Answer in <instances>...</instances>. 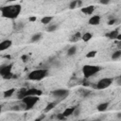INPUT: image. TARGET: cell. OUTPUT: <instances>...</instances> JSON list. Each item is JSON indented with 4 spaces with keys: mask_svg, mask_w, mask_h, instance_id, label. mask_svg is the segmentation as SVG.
Listing matches in <instances>:
<instances>
[{
    "mask_svg": "<svg viewBox=\"0 0 121 121\" xmlns=\"http://www.w3.org/2000/svg\"><path fill=\"white\" fill-rule=\"evenodd\" d=\"M21 9H22V8H21V5H19V4L9 5V6H6L1 9V14L5 18L15 19L19 16Z\"/></svg>",
    "mask_w": 121,
    "mask_h": 121,
    "instance_id": "cell-1",
    "label": "cell"
},
{
    "mask_svg": "<svg viewBox=\"0 0 121 121\" xmlns=\"http://www.w3.org/2000/svg\"><path fill=\"white\" fill-rule=\"evenodd\" d=\"M47 75H48V69H45V68L44 69H35L28 74L27 78L29 80H41V79L44 78Z\"/></svg>",
    "mask_w": 121,
    "mask_h": 121,
    "instance_id": "cell-2",
    "label": "cell"
},
{
    "mask_svg": "<svg viewBox=\"0 0 121 121\" xmlns=\"http://www.w3.org/2000/svg\"><path fill=\"white\" fill-rule=\"evenodd\" d=\"M100 67L96 65H91V64H86L82 67V73L85 78H89L90 77L95 75L100 71Z\"/></svg>",
    "mask_w": 121,
    "mask_h": 121,
    "instance_id": "cell-3",
    "label": "cell"
},
{
    "mask_svg": "<svg viewBox=\"0 0 121 121\" xmlns=\"http://www.w3.org/2000/svg\"><path fill=\"white\" fill-rule=\"evenodd\" d=\"M23 103L26 105V110H29L32 109L35 104L39 101V96H35V95H26V97H24L22 99Z\"/></svg>",
    "mask_w": 121,
    "mask_h": 121,
    "instance_id": "cell-4",
    "label": "cell"
},
{
    "mask_svg": "<svg viewBox=\"0 0 121 121\" xmlns=\"http://www.w3.org/2000/svg\"><path fill=\"white\" fill-rule=\"evenodd\" d=\"M112 83V78H103L101 79H99L95 85V88L98 89V90H103V89H106L108 87H110Z\"/></svg>",
    "mask_w": 121,
    "mask_h": 121,
    "instance_id": "cell-5",
    "label": "cell"
},
{
    "mask_svg": "<svg viewBox=\"0 0 121 121\" xmlns=\"http://www.w3.org/2000/svg\"><path fill=\"white\" fill-rule=\"evenodd\" d=\"M51 95L58 98L59 100H62L64 98H66L68 95H69V91L68 90H65V89H58V90H55L51 93Z\"/></svg>",
    "mask_w": 121,
    "mask_h": 121,
    "instance_id": "cell-6",
    "label": "cell"
},
{
    "mask_svg": "<svg viewBox=\"0 0 121 121\" xmlns=\"http://www.w3.org/2000/svg\"><path fill=\"white\" fill-rule=\"evenodd\" d=\"M11 68H12V64H7L5 66H2L0 69V74L1 76L5 78L7 76L11 74Z\"/></svg>",
    "mask_w": 121,
    "mask_h": 121,
    "instance_id": "cell-7",
    "label": "cell"
},
{
    "mask_svg": "<svg viewBox=\"0 0 121 121\" xmlns=\"http://www.w3.org/2000/svg\"><path fill=\"white\" fill-rule=\"evenodd\" d=\"M12 45V42L10 40H4L0 43V51H4L7 50L8 48H9Z\"/></svg>",
    "mask_w": 121,
    "mask_h": 121,
    "instance_id": "cell-8",
    "label": "cell"
},
{
    "mask_svg": "<svg viewBox=\"0 0 121 121\" xmlns=\"http://www.w3.org/2000/svg\"><path fill=\"white\" fill-rule=\"evenodd\" d=\"M42 94H43V92L39 89H36V88H30V89H27V91H26V95L40 96Z\"/></svg>",
    "mask_w": 121,
    "mask_h": 121,
    "instance_id": "cell-9",
    "label": "cell"
},
{
    "mask_svg": "<svg viewBox=\"0 0 121 121\" xmlns=\"http://www.w3.org/2000/svg\"><path fill=\"white\" fill-rule=\"evenodd\" d=\"M100 15H93L90 19H89V21H88V23L91 25V26H96V25H98L99 23H100Z\"/></svg>",
    "mask_w": 121,
    "mask_h": 121,
    "instance_id": "cell-10",
    "label": "cell"
},
{
    "mask_svg": "<svg viewBox=\"0 0 121 121\" xmlns=\"http://www.w3.org/2000/svg\"><path fill=\"white\" fill-rule=\"evenodd\" d=\"M81 12H83L84 14H87V15H91L93 14V12L95 11V6L91 5V6H88V7H85V8H81Z\"/></svg>",
    "mask_w": 121,
    "mask_h": 121,
    "instance_id": "cell-11",
    "label": "cell"
},
{
    "mask_svg": "<svg viewBox=\"0 0 121 121\" xmlns=\"http://www.w3.org/2000/svg\"><path fill=\"white\" fill-rule=\"evenodd\" d=\"M75 110H76V107L67 108V109H65V110L62 112V114H63V116H64L65 118H66V117H69V116H71L72 114H74Z\"/></svg>",
    "mask_w": 121,
    "mask_h": 121,
    "instance_id": "cell-12",
    "label": "cell"
},
{
    "mask_svg": "<svg viewBox=\"0 0 121 121\" xmlns=\"http://www.w3.org/2000/svg\"><path fill=\"white\" fill-rule=\"evenodd\" d=\"M118 35H119V31H118V29H115V30H112L111 32H109V33H107V34H106V36H107L109 39H112V40H114V39H116Z\"/></svg>",
    "mask_w": 121,
    "mask_h": 121,
    "instance_id": "cell-13",
    "label": "cell"
},
{
    "mask_svg": "<svg viewBox=\"0 0 121 121\" xmlns=\"http://www.w3.org/2000/svg\"><path fill=\"white\" fill-rule=\"evenodd\" d=\"M109 107V102H103V103H100L97 105L96 109L98 112H105Z\"/></svg>",
    "mask_w": 121,
    "mask_h": 121,
    "instance_id": "cell-14",
    "label": "cell"
},
{
    "mask_svg": "<svg viewBox=\"0 0 121 121\" xmlns=\"http://www.w3.org/2000/svg\"><path fill=\"white\" fill-rule=\"evenodd\" d=\"M92 38H93V34H92L91 32H85V33L81 36V40H82L83 42H85V43L89 42Z\"/></svg>",
    "mask_w": 121,
    "mask_h": 121,
    "instance_id": "cell-15",
    "label": "cell"
},
{
    "mask_svg": "<svg viewBox=\"0 0 121 121\" xmlns=\"http://www.w3.org/2000/svg\"><path fill=\"white\" fill-rule=\"evenodd\" d=\"M14 92H15V89H14V88H10V89H9V90H7V91H5V92L3 93V96H4L5 98L10 97V96L14 94Z\"/></svg>",
    "mask_w": 121,
    "mask_h": 121,
    "instance_id": "cell-16",
    "label": "cell"
},
{
    "mask_svg": "<svg viewBox=\"0 0 121 121\" xmlns=\"http://www.w3.org/2000/svg\"><path fill=\"white\" fill-rule=\"evenodd\" d=\"M52 20H53V16H44L41 19V23L43 25H48L49 23H51Z\"/></svg>",
    "mask_w": 121,
    "mask_h": 121,
    "instance_id": "cell-17",
    "label": "cell"
},
{
    "mask_svg": "<svg viewBox=\"0 0 121 121\" xmlns=\"http://www.w3.org/2000/svg\"><path fill=\"white\" fill-rule=\"evenodd\" d=\"M26 91H27V89H26V88L21 89V90L18 92L17 97H18L19 99H23L24 97H26Z\"/></svg>",
    "mask_w": 121,
    "mask_h": 121,
    "instance_id": "cell-18",
    "label": "cell"
},
{
    "mask_svg": "<svg viewBox=\"0 0 121 121\" xmlns=\"http://www.w3.org/2000/svg\"><path fill=\"white\" fill-rule=\"evenodd\" d=\"M57 105V101H54V102H50L45 108H44V112H50L52 109H54L55 108V106Z\"/></svg>",
    "mask_w": 121,
    "mask_h": 121,
    "instance_id": "cell-19",
    "label": "cell"
},
{
    "mask_svg": "<svg viewBox=\"0 0 121 121\" xmlns=\"http://www.w3.org/2000/svg\"><path fill=\"white\" fill-rule=\"evenodd\" d=\"M42 39V33L41 32H38V33H35L32 37H31V42L32 43H36L38 41H40Z\"/></svg>",
    "mask_w": 121,
    "mask_h": 121,
    "instance_id": "cell-20",
    "label": "cell"
},
{
    "mask_svg": "<svg viewBox=\"0 0 121 121\" xmlns=\"http://www.w3.org/2000/svg\"><path fill=\"white\" fill-rule=\"evenodd\" d=\"M76 52H77V47L75 45H73V46L69 47V49L67 50V56L68 57H72V56H74L76 54Z\"/></svg>",
    "mask_w": 121,
    "mask_h": 121,
    "instance_id": "cell-21",
    "label": "cell"
},
{
    "mask_svg": "<svg viewBox=\"0 0 121 121\" xmlns=\"http://www.w3.org/2000/svg\"><path fill=\"white\" fill-rule=\"evenodd\" d=\"M57 27H58V26L55 25V24L49 25V26H47V28H46V31H47V32H54V31L57 30Z\"/></svg>",
    "mask_w": 121,
    "mask_h": 121,
    "instance_id": "cell-22",
    "label": "cell"
},
{
    "mask_svg": "<svg viewBox=\"0 0 121 121\" xmlns=\"http://www.w3.org/2000/svg\"><path fill=\"white\" fill-rule=\"evenodd\" d=\"M78 0H73L69 3V9H74L78 7Z\"/></svg>",
    "mask_w": 121,
    "mask_h": 121,
    "instance_id": "cell-23",
    "label": "cell"
},
{
    "mask_svg": "<svg viewBox=\"0 0 121 121\" xmlns=\"http://www.w3.org/2000/svg\"><path fill=\"white\" fill-rule=\"evenodd\" d=\"M120 57H121V50H117V51L113 52L112 55V60H117V59H119Z\"/></svg>",
    "mask_w": 121,
    "mask_h": 121,
    "instance_id": "cell-24",
    "label": "cell"
},
{
    "mask_svg": "<svg viewBox=\"0 0 121 121\" xmlns=\"http://www.w3.org/2000/svg\"><path fill=\"white\" fill-rule=\"evenodd\" d=\"M96 51L95 50H91V51H89L87 54H86V58H94V57H95L96 56Z\"/></svg>",
    "mask_w": 121,
    "mask_h": 121,
    "instance_id": "cell-25",
    "label": "cell"
},
{
    "mask_svg": "<svg viewBox=\"0 0 121 121\" xmlns=\"http://www.w3.org/2000/svg\"><path fill=\"white\" fill-rule=\"evenodd\" d=\"M57 118H58L59 120H64V119H65V117L63 116L62 112H61V113H59V114H57Z\"/></svg>",
    "mask_w": 121,
    "mask_h": 121,
    "instance_id": "cell-26",
    "label": "cell"
},
{
    "mask_svg": "<svg viewBox=\"0 0 121 121\" xmlns=\"http://www.w3.org/2000/svg\"><path fill=\"white\" fill-rule=\"evenodd\" d=\"M79 107H76V110H75V112H74V115H76V116H78V114H79Z\"/></svg>",
    "mask_w": 121,
    "mask_h": 121,
    "instance_id": "cell-27",
    "label": "cell"
},
{
    "mask_svg": "<svg viewBox=\"0 0 121 121\" xmlns=\"http://www.w3.org/2000/svg\"><path fill=\"white\" fill-rule=\"evenodd\" d=\"M115 22H116V19H114V18H113V19H111V20H109L108 25H109V26H112V25H113Z\"/></svg>",
    "mask_w": 121,
    "mask_h": 121,
    "instance_id": "cell-28",
    "label": "cell"
},
{
    "mask_svg": "<svg viewBox=\"0 0 121 121\" xmlns=\"http://www.w3.org/2000/svg\"><path fill=\"white\" fill-rule=\"evenodd\" d=\"M109 3H110L109 0H100V4H102V5H108Z\"/></svg>",
    "mask_w": 121,
    "mask_h": 121,
    "instance_id": "cell-29",
    "label": "cell"
},
{
    "mask_svg": "<svg viewBox=\"0 0 121 121\" xmlns=\"http://www.w3.org/2000/svg\"><path fill=\"white\" fill-rule=\"evenodd\" d=\"M79 36H80V34H79V33H77V35H75V36L73 37V38H75V39H74V41H75V40H78Z\"/></svg>",
    "mask_w": 121,
    "mask_h": 121,
    "instance_id": "cell-30",
    "label": "cell"
},
{
    "mask_svg": "<svg viewBox=\"0 0 121 121\" xmlns=\"http://www.w3.org/2000/svg\"><path fill=\"white\" fill-rule=\"evenodd\" d=\"M29 21H30V22H34V21H36V17H34V16L30 17V18H29Z\"/></svg>",
    "mask_w": 121,
    "mask_h": 121,
    "instance_id": "cell-31",
    "label": "cell"
},
{
    "mask_svg": "<svg viewBox=\"0 0 121 121\" xmlns=\"http://www.w3.org/2000/svg\"><path fill=\"white\" fill-rule=\"evenodd\" d=\"M24 61H26V59H27V56H26V55H24V56H22V58H21Z\"/></svg>",
    "mask_w": 121,
    "mask_h": 121,
    "instance_id": "cell-32",
    "label": "cell"
},
{
    "mask_svg": "<svg viewBox=\"0 0 121 121\" xmlns=\"http://www.w3.org/2000/svg\"><path fill=\"white\" fill-rule=\"evenodd\" d=\"M117 47H118V49H119V50H121V41H120V42H118V43H117Z\"/></svg>",
    "mask_w": 121,
    "mask_h": 121,
    "instance_id": "cell-33",
    "label": "cell"
},
{
    "mask_svg": "<svg viewBox=\"0 0 121 121\" xmlns=\"http://www.w3.org/2000/svg\"><path fill=\"white\" fill-rule=\"evenodd\" d=\"M116 40H117L118 42H120V41H121V33H119V35L117 36V38H116Z\"/></svg>",
    "mask_w": 121,
    "mask_h": 121,
    "instance_id": "cell-34",
    "label": "cell"
},
{
    "mask_svg": "<svg viewBox=\"0 0 121 121\" xmlns=\"http://www.w3.org/2000/svg\"><path fill=\"white\" fill-rule=\"evenodd\" d=\"M81 5H82V2H81V1H78V6H79V7H80Z\"/></svg>",
    "mask_w": 121,
    "mask_h": 121,
    "instance_id": "cell-35",
    "label": "cell"
},
{
    "mask_svg": "<svg viewBox=\"0 0 121 121\" xmlns=\"http://www.w3.org/2000/svg\"><path fill=\"white\" fill-rule=\"evenodd\" d=\"M117 117H119V118L121 117V113H120V112H118V114H117Z\"/></svg>",
    "mask_w": 121,
    "mask_h": 121,
    "instance_id": "cell-36",
    "label": "cell"
},
{
    "mask_svg": "<svg viewBox=\"0 0 121 121\" xmlns=\"http://www.w3.org/2000/svg\"><path fill=\"white\" fill-rule=\"evenodd\" d=\"M119 80H120V81H121V76H120V77H119Z\"/></svg>",
    "mask_w": 121,
    "mask_h": 121,
    "instance_id": "cell-37",
    "label": "cell"
},
{
    "mask_svg": "<svg viewBox=\"0 0 121 121\" xmlns=\"http://www.w3.org/2000/svg\"><path fill=\"white\" fill-rule=\"evenodd\" d=\"M93 121H100V120H93Z\"/></svg>",
    "mask_w": 121,
    "mask_h": 121,
    "instance_id": "cell-38",
    "label": "cell"
},
{
    "mask_svg": "<svg viewBox=\"0 0 121 121\" xmlns=\"http://www.w3.org/2000/svg\"><path fill=\"white\" fill-rule=\"evenodd\" d=\"M78 121H82V120H78Z\"/></svg>",
    "mask_w": 121,
    "mask_h": 121,
    "instance_id": "cell-39",
    "label": "cell"
}]
</instances>
